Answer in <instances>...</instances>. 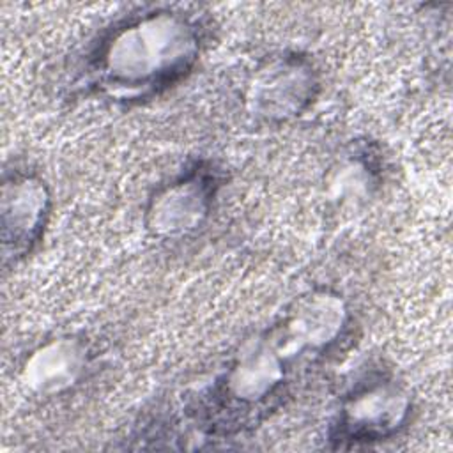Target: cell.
Listing matches in <instances>:
<instances>
[{
  "instance_id": "cell-1",
  "label": "cell",
  "mask_w": 453,
  "mask_h": 453,
  "mask_svg": "<svg viewBox=\"0 0 453 453\" xmlns=\"http://www.w3.org/2000/svg\"><path fill=\"white\" fill-rule=\"evenodd\" d=\"M352 333L349 303L315 287L294 297L262 331L244 340L225 368L189 403L196 430L230 437L276 412L308 373L345 349Z\"/></svg>"
},
{
  "instance_id": "cell-2",
  "label": "cell",
  "mask_w": 453,
  "mask_h": 453,
  "mask_svg": "<svg viewBox=\"0 0 453 453\" xmlns=\"http://www.w3.org/2000/svg\"><path fill=\"white\" fill-rule=\"evenodd\" d=\"M200 7L143 4L104 25L87 44L78 83L92 97L140 104L182 83L196 67L211 37Z\"/></svg>"
},
{
  "instance_id": "cell-3",
  "label": "cell",
  "mask_w": 453,
  "mask_h": 453,
  "mask_svg": "<svg viewBox=\"0 0 453 453\" xmlns=\"http://www.w3.org/2000/svg\"><path fill=\"white\" fill-rule=\"evenodd\" d=\"M411 412L412 396L405 382L389 368H368L340 398L327 441L333 448L347 449L391 439L405 428Z\"/></svg>"
},
{
  "instance_id": "cell-4",
  "label": "cell",
  "mask_w": 453,
  "mask_h": 453,
  "mask_svg": "<svg viewBox=\"0 0 453 453\" xmlns=\"http://www.w3.org/2000/svg\"><path fill=\"white\" fill-rule=\"evenodd\" d=\"M221 184V172L212 161H193L149 198L147 230L157 239H182L195 234L209 219Z\"/></svg>"
},
{
  "instance_id": "cell-5",
  "label": "cell",
  "mask_w": 453,
  "mask_h": 453,
  "mask_svg": "<svg viewBox=\"0 0 453 453\" xmlns=\"http://www.w3.org/2000/svg\"><path fill=\"white\" fill-rule=\"evenodd\" d=\"M319 88V73L310 57L280 51L253 69L246 85V104L257 119L280 124L306 111Z\"/></svg>"
},
{
  "instance_id": "cell-6",
  "label": "cell",
  "mask_w": 453,
  "mask_h": 453,
  "mask_svg": "<svg viewBox=\"0 0 453 453\" xmlns=\"http://www.w3.org/2000/svg\"><path fill=\"white\" fill-rule=\"evenodd\" d=\"M51 191L42 175L27 166L4 172L0 200L2 264L25 260L42 241L51 214Z\"/></svg>"
},
{
  "instance_id": "cell-7",
  "label": "cell",
  "mask_w": 453,
  "mask_h": 453,
  "mask_svg": "<svg viewBox=\"0 0 453 453\" xmlns=\"http://www.w3.org/2000/svg\"><path fill=\"white\" fill-rule=\"evenodd\" d=\"M85 363V347L80 342L51 340L27 361L25 382L42 393H58L78 380Z\"/></svg>"
}]
</instances>
